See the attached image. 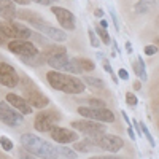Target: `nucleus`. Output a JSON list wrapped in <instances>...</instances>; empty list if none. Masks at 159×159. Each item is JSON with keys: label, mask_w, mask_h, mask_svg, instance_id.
<instances>
[{"label": "nucleus", "mask_w": 159, "mask_h": 159, "mask_svg": "<svg viewBox=\"0 0 159 159\" xmlns=\"http://www.w3.org/2000/svg\"><path fill=\"white\" fill-rule=\"evenodd\" d=\"M21 145L27 153L40 159H57L59 157L56 147H52L48 140L38 137L35 134H30V132H25V134L21 135Z\"/></svg>", "instance_id": "nucleus-2"}, {"label": "nucleus", "mask_w": 159, "mask_h": 159, "mask_svg": "<svg viewBox=\"0 0 159 159\" xmlns=\"http://www.w3.org/2000/svg\"><path fill=\"white\" fill-rule=\"evenodd\" d=\"M97 57H99V59H100V61H103V59H105V56H103V54H102V52H97Z\"/></svg>", "instance_id": "nucleus-47"}, {"label": "nucleus", "mask_w": 159, "mask_h": 159, "mask_svg": "<svg viewBox=\"0 0 159 159\" xmlns=\"http://www.w3.org/2000/svg\"><path fill=\"white\" fill-rule=\"evenodd\" d=\"M91 140L94 142L96 148H100V150H105L108 153H118L119 150H123L124 147V140L118 135H110V134H100V135H96V137H91Z\"/></svg>", "instance_id": "nucleus-7"}, {"label": "nucleus", "mask_w": 159, "mask_h": 159, "mask_svg": "<svg viewBox=\"0 0 159 159\" xmlns=\"http://www.w3.org/2000/svg\"><path fill=\"white\" fill-rule=\"evenodd\" d=\"M0 84L5 88L19 86V75L16 69L7 62H0Z\"/></svg>", "instance_id": "nucleus-13"}, {"label": "nucleus", "mask_w": 159, "mask_h": 159, "mask_svg": "<svg viewBox=\"0 0 159 159\" xmlns=\"http://www.w3.org/2000/svg\"><path fill=\"white\" fill-rule=\"evenodd\" d=\"M16 16L21 18V19H24V21H27V22H30L40 34L46 35L48 38L54 40V42H65V40H67V34H65L64 30H61V29L54 27V25H51V24L45 22V19H43L42 16L35 15L34 11L21 10V11L16 13Z\"/></svg>", "instance_id": "nucleus-3"}, {"label": "nucleus", "mask_w": 159, "mask_h": 159, "mask_svg": "<svg viewBox=\"0 0 159 159\" xmlns=\"http://www.w3.org/2000/svg\"><path fill=\"white\" fill-rule=\"evenodd\" d=\"M118 78H119V80H124V81H127V80H129V73L126 72V69H119V70H118Z\"/></svg>", "instance_id": "nucleus-34"}, {"label": "nucleus", "mask_w": 159, "mask_h": 159, "mask_svg": "<svg viewBox=\"0 0 159 159\" xmlns=\"http://www.w3.org/2000/svg\"><path fill=\"white\" fill-rule=\"evenodd\" d=\"M127 134H129V139H130V140H135V139H137V137H135V132H134V127H132V126H129Z\"/></svg>", "instance_id": "nucleus-39"}, {"label": "nucleus", "mask_w": 159, "mask_h": 159, "mask_svg": "<svg viewBox=\"0 0 159 159\" xmlns=\"http://www.w3.org/2000/svg\"><path fill=\"white\" fill-rule=\"evenodd\" d=\"M134 72H135V75L142 80V81H147L148 75H147V70H145V62H143L142 57H139L137 62H134Z\"/></svg>", "instance_id": "nucleus-22"}, {"label": "nucleus", "mask_w": 159, "mask_h": 159, "mask_svg": "<svg viewBox=\"0 0 159 159\" xmlns=\"http://www.w3.org/2000/svg\"><path fill=\"white\" fill-rule=\"evenodd\" d=\"M89 107H107V105L100 99H89Z\"/></svg>", "instance_id": "nucleus-31"}, {"label": "nucleus", "mask_w": 159, "mask_h": 159, "mask_svg": "<svg viewBox=\"0 0 159 159\" xmlns=\"http://www.w3.org/2000/svg\"><path fill=\"white\" fill-rule=\"evenodd\" d=\"M88 37H89V42H91V46H94V48H97V46H100V38L96 35V32L92 30V29H88Z\"/></svg>", "instance_id": "nucleus-27"}, {"label": "nucleus", "mask_w": 159, "mask_h": 159, "mask_svg": "<svg viewBox=\"0 0 159 159\" xmlns=\"http://www.w3.org/2000/svg\"><path fill=\"white\" fill-rule=\"evenodd\" d=\"M30 2H35V3H40V5H52L56 0H30Z\"/></svg>", "instance_id": "nucleus-36"}, {"label": "nucleus", "mask_w": 159, "mask_h": 159, "mask_svg": "<svg viewBox=\"0 0 159 159\" xmlns=\"http://www.w3.org/2000/svg\"><path fill=\"white\" fill-rule=\"evenodd\" d=\"M96 32H97V35H99V38L102 40L103 45H110V43H111V38H110L107 29H103V27H100V25H97V27H96Z\"/></svg>", "instance_id": "nucleus-24"}, {"label": "nucleus", "mask_w": 159, "mask_h": 159, "mask_svg": "<svg viewBox=\"0 0 159 159\" xmlns=\"http://www.w3.org/2000/svg\"><path fill=\"white\" fill-rule=\"evenodd\" d=\"M89 159H123V157H118V156H92Z\"/></svg>", "instance_id": "nucleus-38"}, {"label": "nucleus", "mask_w": 159, "mask_h": 159, "mask_svg": "<svg viewBox=\"0 0 159 159\" xmlns=\"http://www.w3.org/2000/svg\"><path fill=\"white\" fill-rule=\"evenodd\" d=\"M103 69H105V72H107V73H110V75H115V72L111 70V67H110L108 61H105V59H103Z\"/></svg>", "instance_id": "nucleus-37"}, {"label": "nucleus", "mask_w": 159, "mask_h": 159, "mask_svg": "<svg viewBox=\"0 0 159 159\" xmlns=\"http://www.w3.org/2000/svg\"><path fill=\"white\" fill-rule=\"evenodd\" d=\"M75 62H76V65L80 67V70H81V73L83 72H92V70H96V64L92 62V61H89V59H86V57H75Z\"/></svg>", "instance_id": "nucleus-20"}, {"label": "nucleus", "mask_w": 159, "mask_h": 159, "mask_svg": "<svg viewBox=\"0 0 159 159\" xmlns=\"http://www.w3.org/2000/svg\"><path fill=\"white\" fill-rule=\"evenodd\" d=\"M7 40H8V37L5 35V32H3V27H2V21H0V46L7 45Z\"/></svg>", "instance_id": "nucleus-32"}, {"label": "nucleus", "mask_w": 159, "mask_h": 159, "mask_svg": "<svg viewBox=\"0 0 159 159\" xmlns=\"http://www.w3.org/2000/svg\"><path fill=\"white\" fill-rule=\"evenodd\" d=\"M84 84H89L91 88H94V89H102L103 86H105V83H103V80H100V78H94V76H84Z\"/></svg>", "instance_id": "nucleus-23"}, {"label": "nucleus", "mask_w": 159, "mask_h": 159, "mask_svg": "<svg viewBox=\"0 0 159 159\" xmlns=\"http://www.w3.org/2000/svg\"><path fill=\"white\" fill-rule=\"evenodd\" d=\"M51 11L54 13L57 22L61 24V27L64 30H73L76 27V18L72 11L65 10L62 7H51Z\"/></svg>", "instance_id": "nucleus-14"}, {"label": "nucleus", "mask_w": 159, "mask_h": 159, "mask_svg": "<svg viewBox=\"0 0 159 159\" xmlns=\"http://www.w3.org/2000/svg\"><path fill=\"white\" fill-rule=\"evenodd\" d=\"M7 102L11 105V107H15L19 113H22V115H30L34 111V108L29 105L27 100H25L24 97H21V96H18V94H13V92L7 94Z\"/></svg>", "instance_id": "nucleus-16"}, {"label": "nucleus", "mask_w": 159, "mask_h": 159, "mask_svg": "<svg viewBox=\"0 0 159 159\" xmlns=\"http://www.w3.org/2000/svg\"><path fill=\"white\" fill-rule=\"evenodd\" d=\"M46 80L52 89L65 92V94H81L86 88L83 80H80L73 75H69L65 72L49 70L46 73Z\"/></svg>", "instance_id": "nucleus-1"}, {"label": "nucleus", "mask_w": 159, "mask_h": 159, "mask_svg": "<svg viewBox=\"0 0 159 159\" xmlns=\"http://www.w3.org/2000/svg\"><path fill=\"white\" fill-rule=\"evenodd\" d=\"M19 159H35V157H34V154L27 153L25 150H21L19 151Z\"/></svg>", "instance_id": "nucleus-35"}, {"label": "nucleus", "mask_w": 159, "mask_h": 159, "mask_svg": "<svg viewBox=\"0 0 159 159\" xmlns=\"http://www.w3.org/2000/svg\"><path fill=\"white\" fill-rule=\"evenodd\" d=\"M157 49L159 48L156 45H147V46H145V54H147V56H154L157 52Z\"/></svg>", "instance_id": "nucleus-30"}, {"label": "nucleus", "mask_w": 159, "mask_h": 159, "mask_svg": "<svg viewBox=\"0 0 159 159\" xmlns=\"http://www.w3.org/2000/svg\"><path fill=\"white\" fill-rule=\"evenodd\" d=\"M7 48L10 52H13V54H18L19 57H32V56H37L40 54L38 48L29 42V40H19V38H15L11 40V42L7 43Z\"/></svg>", "instance_id": "nucleus-9"}, {"label": "nucleus", "mask_w": 159, "mask_h": 159, "mask_svg": "<svg viewBox=\"0 0 159 159\" xmlns=\"http://www.w3.org/2000/svg\"><path fill=\"white\" fill-rule=\"evenodd\" d=\"M0 159H5V157H3V156H2V154H0Z\"/></svg>", "instance_id": "nucleus-49"}, {"label": "nucleus", "mask_w": 159, "mask_h": 159, "mask_svg": "<svg viewBox=\"0 0 159 159\" xmlns=\"http://www.w3.org/2000/svg\"><path fill=\"white\" fill-rule=\"evenodd\" d=\"M16 7L13 0H0V18L11 21L16 18Z\"/></svg>", "instance_id": "nucleus-17"}, {"label": "nucleus", "mask_w": 159, "mask_h": 159, "mask_svg": "<svg viewBox=\"0 0 159 159\" xmlns=\"http://www.w3.org/2000/svg\"><path fill=\"white\" fill-rule=\"evenodd\" d=\"M96 148V145H94V142L91 140V137L89 139H84V140H76L75 142V145H73V150L76 151V153H88V151H91V150H94Z\"/></svg>", "instance_id": "nucleus-18"}, {"label": "nucleus", "mask_w": 159, "mask_h": 159, "mask_svg": "<svg viewBox=\"0 0 159 159\" xmlns=\"http://www.w3.org/2000/svg\"><path fill=\"white\" fill-rule=\"evenodd\" d=\"M46 62L54 70H62L65 73H81V70H80V67L75 62V57L70 59L67 56V52H59V54L49 56L46 57Z\"/></svg>", "instance_id": "nucleus-6"}, {"label": "nucleus", "mask_w": 159, "mask_h": 159, "mask_svg": "<svg viewBox=\"0 0 159 159\" xmlns=\"http://www.w3.org/2000/svg\"><path fill=\"white\" fill-rule=\"evenodd\" d=\"M78 113L83 118L94 119L99 123H113L115 121V113L108 110L107 107H80Z\"/></svg>", "instance_id": "nucleus-8"}, {"label": "nucleus", "mask_w": 159, "mask_h": 159, "mask_svg": "<svg viewBox=\"0 0 159 159\" xmlns=\"http://www.w3.org/2000/svg\"><path fill=\"white\" fill-rule=\"evenodd\" d=\"M126 102H127V105H130V107H135V105L139 103V99H137V96L134 94V92H126Z\"/></svg>", "instance_id": "nucleus-29"}, {"label": "nucleus", "mask_w": 159, "mask_h": 159, "mask_svg": "<svg viewBox=\"0 0 159 159\" xmlns=\"http://www.w3.org/2000/svg\"><path fill=\"white\" fill-rule=\"evenodd\" d=\"M110 16H111V21H113V25H115V30L118 32L119 30V22H118V16L113 10H110Z\"/></svg>", "instance_id": "nucleus-33"}, {"label": "nucleus", "mask_w": 159, "mask_h": 159, "mask_svg": "<svg viewBox=\"0 0 159 159\" xmlns=\"http://www.w3.org/2000/svg\"><path fill=\"white\" fill-rule=\"evenodd\" d=\"M2 27H3V32L8 38L15 40V38H19V40H29L32 37V30L29 27H25L24 24H19L16 21H5L2 22Z\"/></svg>", "instance_id": "nucleus-12"}, {"label": "nucleus", "mask_w": 159, "mask_h": 159, "mask_svg": "<svg viewBox=\"0 0 159 159\" xmlns=\"http://www.w3.org/2000/svg\"><path fill=\"white\" fill-rule=\"evenodd\" d=\"M72 129L78 130L80 134H84L86 137H96V135H100L105 132V126L103 123H99V121H94V119H81V121H72L70 123Z\"/></svg>", "instance_id": "nucleus-10"}, {"label": "nucleus", "mask_w": 159, "mask_h": 159, "mask_svg": "<svg viewBox=\"0 0 159 159\" xmlns=\"http://www.w3.org/2000/svg\"><path fill=\"white\" fill-rule=\"evenodd\" d=\"M156 3V0H139L134 7V11L139 13V15H143V13H148Z\"/></svg>", "instance_id": "nucleus-19"}, {"label": "nucleus", "mask_w": 159, "mask_h": 159, "mask_svg": "<svg viewBox=\"0 0 159 159\" xmlns=\"http://www.w3.org/2000/svg\"><path fill=\"white\" fill-rule=\"evenodd\" d=\"M94 16H96V18H102V16H103V11H102L100 8L94 10Z\"/></svg>", "instance_id": "nucleus-41"}, {"label": "nucleus", "mask_w": 159, "mask_h": 159, "mask_svg": "<svg viewBox=\"0 0 159 159\" xmlns=\"http://www.w3.org/2000/svg\"><path fill=\"white\" fill-rule=\"evenodd\" d=\"M19 61L27 64V65H32V67H38V65H43L46 62L43 52H40V54H37V56H32V57H19Z\"/></svg>", "instance_id": "nucleus-21"}, {"label": "nucleus", "mask_w": 159, "mask_h": 159, "mask_svg": "<svg viewBox=\"0 0 159 159\" xmlns=\"http://www.w3.org/2000/svg\"><path fill=\"white\" fill-rule=\"evenodd\" d=\"M132 123H134V127H135V130H137V134H139V135H142V134H140V130H142V127H140V123H139V121H135V119H134Z\"/></svg>", "instance_id": "nucleus-40"}, {"label": "nucleus", "mask_w": 159, "mask_h": 159, "mask_svg": "<svg viewBox=\"0 0 159 159\" xmlns=\"http://www.w3.org/2000/svg\"><path fill=\"white\" fill-rule=\"evenodd\" d=\"M100 27H103V29H107V27H108V22L105 21V19H100Z\"/></svg>", "instance_id": "nucleus-44"}, {"label": "nucleus", "mask_w": 159, "mask_h": 159, "mask_svg": "<svg viewBox=\"0 0 159 159\" xmlns=\"http://www.w3.org/2000/svg\"><path fill=\"white\" fill-rule=\"evenodd\" d=\"M0 147H2L5 151H11L13 148H15V145H13V140H10L8 137L2 135L0 137Z\"/></svg>", "instance_id": "nucleus-26"}, {"label": "nucleus", "mask_w": 159, "mask_h": 159, "mask_svg": "<svg viewBox=\"0 0 159 159\" xmlns=\"http://www.w3.org/2000/svg\"><path fill=\"white\" fill-rule=\"evenodd\" d=\"M61 121V113L56 110H42L38 111L35 116V121H34V127L38 132H49L54 126H57Z\"/></svg>", "instance_id": "nucleus-5"}, {"label": "nucleus", "mask_w": 159, "mask_h": 159, "mask_svg": "<svg viewBox=\"0 0 159 159\" xmlns=\"http://www.w3.org/2000/svg\"><path fill=\"white\" fill-rule=\"evenodd\" d=\"M140 127H142V132H143V135H145V139H147V140L150 142V145H151V147H156V142H154L153 135L150 134V130H148V127L145 126L143 123H140Z\"/></svg>", "instance_id": "nucleus-28"}, {"label": "nucleus", "mask_w": 159, "mask_h": 159, "mask_svg": "<svg viewBox=\"0 0 159 159\" xmlns=\"http://www.w3.org/2000/svg\"><path fill=\"white\" fill-rule=\"evenodd\" d=\"M154 45H156V46H157V48H159V35H157V37H156V38H154Z\"/></svg>", "instance_id": "nucleus-48"}, {"label": "nucleus", "mask_w": 159, "mask_h": 159, "mask_svg": "<svg viewBox=\"0 0 159 159\" xmlns=\"http://www.w3.org/2000/svg\"><path fill=\"white\" fill-rule=\"evenodd\" d=\"M121 115H123V118H124V121H126V123H130V119L127 118V115H126V111H123Z\"/></svg>", "instance_id": "nucleus-46"}, {"label": "nucleus", "mask_w": 159, "mask_h": 159, "mask_svg": "<svg viewBox=\"0 0 159 159\" xmlns=\"http://www.w3.org/2000/svg\"><path fill=\"white\" fill-rule=\"evenodd\" d=\"M22 91H24V99L29 102V105L32 108H45L49 105V99L40 91L35 83L29 76H22Z\"/></svg>", "instance_id": "nucleus-4"}, {"label": "nucleus", "mask_w": 159, "mask_h": 159, "mask_svg": "<svg viewBox=\"0 0 159 159\" xmlns=\"http://www.w3.org/2000/svg\"><path fill=\"white\" fill-rule=\"evenodd\" d=\"M57 153L62 154L65 159H76V151L70 150L69 147H57Z\"/></svg>", "instance_id": "nucleus-25"}, {"label": "nucleus", "mask_w": 159, "mask_h": 159, "mask_svg": "<svg viewBox=\"0 0 159 159\" xmlns=\"http://www.w3.org/2000/svg\"><path fill=\"white\" fill-rule=\"evenodd\" d=\"M124 45H126V51H127V54H130V52H132V43H130V42H126Z\"/></svg>", "instance_id": "nucleus-43"}, {"label": "nucleus", "mask_w": 159, "mask_h": 159, "mask_svg": "<svg viewBox=\"0 0 159 159\" xmlns=\"http://www.w3.org/2000/svg\"><path fill=\"white\" fill-rule=\"evenodd\" d=\"M134 89H135V91L142 89V83H140V81H135V83H134Z\"/></svg>", "instance_id": "nucleus-45"}, {"label": "nucleus", "mask_w": 159, "mask_h": 159, "mask_svg": "<svg viewBox=\"0 0 159 159\" xmlns=\"http://www.w3.org/2000/svg\"><path fill=\"white\" fill-rule=\"evenodd\" d=\"M49 135L51 139L61 143V145H65V143H75L78 140V134L72 129H67V127H57L54 126L51 130H49Z\"/></svg>", "instance_id": "nucleus-15"}, {"label": "nucleus", "mask_w": 159, "mask_h": 159, "mask_svg": "<svg viewBox=\"0 0 159 159\" xmlns=\"http://www.w3.org/2000/svg\"><path fill=\"white\" fill-rule=\"evenodd\" d=\"M15 3H19V5H29L30 0H13Z\"/></svg>", "instance_id": "nucleus-42"}, {"label": "nucleus", "mask_w": 159, "mask_h": 159, "mask_svg": "<svg viewBox=\"0 0 159 159\" xmlns=\"http://www.w3.org/2000/svg\"><path fill=\"white\" fill-rule=\"evenodd\" d=\"M0 121L10 127H18L24 123V115L11 107L8 102H0Z\"/></svg>", "instance_id": "nucleus-11"}]
</instances>
